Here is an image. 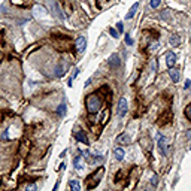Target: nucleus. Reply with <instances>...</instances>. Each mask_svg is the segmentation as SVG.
I'll return each mask as SVG.
<instances>
[{"instance_id":"nucleus-1","label":"nucleus","mask_w":191,"mask_h":191,"mask_svg":"<svg viewBox=\"0 0 191 191\" xmlns=\"http://www.w3.org/2000/svg\"><path fill=\"white\" fill-rule=\"evenodd\" d=\"M85 108H87V112L90 115L99 114L100 109H102V99L99 97V94H96V93L88 94L85 97Z\"/></svg>"},{"instance_id":"nucleus-2","label":"nucleus","mask_w":191,"mask_h":191,"mask_svg":"<svg viewBox=\"0 0 191 191\" xmlns=\"http://www.w3.org/2000/svg\"><path fill=\"white\" fill-rule=\"evenodd\" d=\"M103 175H105V167H99L97 172H94L93 175H90V176L87 178V188H88V190L96 188L100 184V179H102Z\"/></svg>"},{"instance_id":"nucleus-3","label":"nucleus","mask_w":191,"mask_h":191,"mask_svg":"<svg viewBox=\"0 0 191 191\" xmlns=\"http://www.w3.org/2000/svg\"><path fill=\"white\" fill-rule=\"evenodd\" d=\"M167 143H169V142H167L166 136L157 133V146H158L160 154H161L163 157H166V155H167Z\"/></svg>"},{"instance_id":"nucleus-4","label":"nucleus","mask_w":191,"mask_h":191,"mask_svg":"<svg viewBox=\"0 0 191 191\" xmlns=\"http://www.w3.org/2000/svg\"><path fill=\"white\" fill-rule=\"evenodd\" d=\"M116 112H118V116H119V118L125 116V114L128 112V102H127V99H125V97H121V99H119Z\"/></svg>"},{"instance_id":"nucleus-5","label":"nucleus","mask_w":191,"mask_h":191,"mask_svg":"<svg viewBox=\"0 0 191 191\" xmlns=\"http://www.w3.org/2000/svg\"><path fill=\"white\" fill-rule=\"evenodd\" d=\"M119 64H121V58H119L118 54H112V55L108 58V67L111 70H116V69L119 67Z\"/></svg>"},{"instance_id":"nucleus-6","label":"nucleus","mask_w":191,"mask_h":191,"mask_svg":"<svg viewBox=\"0 0 191 191\" xmlns=\"http://www.w3.org/2000/svg\"><path fill=\"white\" fill-rule=\"evenodd\" d=\"M164 58H166V66L169 69L175 67L176 61H178V57H176V54H175L173 51H167L166 54H164Z\"/></svg>"},{"instance_id":"nucleus-7","label":"nucleus","mask_w":191,"mask_h":191,"mask_svg":"<svg viewBox=\"0 0 191 191\" xmlns=\"http://www.w3.org/2000/svg\"><path fill=\"white\" fill-rule=\"evenodd\" d=\"M116 143L119 146H128V145H132V137L128 136V133H123L116 137Z\"/></svg>"},{"instance_id":"nucleus-8","label":"nucleus","mask_w":191,"mask_h":191,"mask_svg":"<svg viewBox=\"0 0 191 191\" xmlns=\"http://www.w3.org/2000/svg\"><path fill=\"white\" fill-rule=\"evenodd\" d=\"M75 46H76V50H78V52H84V51L87 50V39L84 36H78L75 42Z\"/></svg>"},{"instance_id":"nucleus-9","label":"nucleus","mask_w":191,"mask_h":191,"mask_svg":"<svg viewBox=\"0 0 191 191\" xmlns=\"http://www.w3.org/2000/svg\"><path fill=\"white\" fill-rule=\"evenodd\" d=\"M169 76H170V79L173 81V84H179V78H181V72H179V69H176V67L169 69Z\"/></svg>"},{"instance_id":"nucleus-10","label":"nucleus","mask_w":191,"mask_h":191,"mask_svg":"<svg viewBox=\"0 0 191 191\" xmlns=\"http://www.w3.org/2000/svg\"><path fill=\"white\" fill-rule=\"evenodd\" d=\"M75 139L78 142H81V143H84V145H90V142H88V137H87V134L84 133V132H81V130H76L75 132Z\"/></svg>"},{"instance_id":"nucleus-11","label":"nucleus","mask_w":191,"mask_h":191,"mask_svg":"<svg viewBox=\"0 0 191 191\" xmlns=\"http://www.w3.org/2000/svg\"><path fill=\"white\" fill-rule=\"evenodd\" d=\"M51 8H52V11L55 12V15H57L60 20H64V14L61 12V9L58 8V3L57 0H51Z\"/></svg>"},{"instance_id":"nucleus-12","label":"nucleus","mask_w":191,"mask_h":191,"mask_svg":"<svg viewBox=\"0 0 191 191\" xmlns=\"http://www.w3.org/2000/svg\"><path fill=\"white\" fill-rule=\"evenodd\" d=\"M114 155H115V158L118 160V161H123V160H124L125 152H124V150H123L121 146H116L115 150H114Z\"/></svg>"},{"instance_id":"nucleus-13","label":"nucleus","mask_w":191,"mask_h":191,"mask_svg":"<svg viewBox=\"0 0 191 191\" xmlns=\"http://www.w3.org/2000/svg\"><path fill=\"white\" fill-rule=\"evenodd\" d=\"M73 166H75L76 170H82L84 169V164H82V155L79 154V155H76L73 158Z\"/></svg>"},{"instance_id":"nucleus-14","label":"nucleus","mask_w":191,"mask_h":191,"mask_svg":"<svg viewBox=\"0 0 191 191\" xmlns=\"http://www.w3.org/2000/svg\"><path fill=\"white\" fill-rule=\"evenodd\" d=\"M137 8H139V2H136L133 6L130 8V11H128V14L125 15V20H132V18L136 15V12H137Z\"/></svg>"},{"instance_id":"nucleus-15","label":"nucleus","mask_w":191,"mask_h":191,"mask_svg":"<svg viewBox=\"0 0 191 191\" xmlns=\"http://www.w3.org/2000/svg\"><path fill=\"white\" fill-rule=\"evenodd\" d=\"M69 188L73 191H79L81 190V184L78 182L76 179H70V181H69Z\"/></svg>"},{"instance_id":"nucleus-16","label":"nucleus","mask_w":191,"mask_h":191,"mask_svg":"<svg viewBox=\"0 0 191 191\" xmlns=\"http://www.w3.org/2000/svg\"><path fill=\"white\" fill-rule=\"evenodd\" d=\"M169 42H170L172 46H178V45L181 43V37H179V34H172L170 39H169Z\"/></svg>"},{"instance_id":"nucleus-17","label":"nucleus","mask_w":191,"mask_h":191,"mask_svg":"<svg viewBox=\"0 0 191 191\" xmlns=\"http://www.w3.org/2000/svg\"><path fill=\"white\" fill-rule=\"evenodd\" d=\"M160 18H161L163 21H169V23L172 21V17H170V12H169L167 9H164V11H161V12H160Z\"/></svg>"},{"instance_id":"nucleus-18","label":"nucleus","mask_w":191,"mask_h":191,"mask_svg":"<svg viewBox=\"0 0 191 191\" xmlns=\"http://www.w3.org/2000/svg\"><path fill=\"white\" fill-rule=\"evenodd\" d=\"M66 105H64V103H61V105H58V108H57V114L60 116H64L66 115Z\"/></svg>"},{"instance_id":"nucleus-19","label":"nucleus","mask_w":191,"mask_h":191,"mask_svg":"<svg viewBox=\"0 0 191 191\" xmlns=\"http://www.w3.org/2000/svg\"><path fill=\"white\" fill-rule=\"evenodd\" d=\"M79 72H81L79 69H75V73H73V75H72L70 78H69V82H67V85H69V87H72V85H73V81H75V78H76V76L79 75Z\"/></svg>"},{"instance_id":"nucleus-20","label":"nucleus","mask_w":191,"mask_h":191,"mask_svg":"<svg viewBox=\"0 0 191 191\" xmlns=\"http://www.w3.org/2000/svg\"><path fill=\"white\" fill-rule=\"evenodd\" d=\"M63 75H64V67L61 66V64H58V66L55 67V76H60V78H61Z\"/></svg>"},{"instance_id":"nucleus-21","label":"nucleus","mask_w":191,"mask_h":191,"mask_svg":"<svg viewBox=\"0 0 191 191\" xmlns=\"http://www.w3.org/2000/svg\"><path fill=\"white\" fill-rule=\"evenodd\" d=\"M160 5H161V0H151V2H150V6L152 9L160 8Z\"/></svg>"},{"instance_id":"nucleus-22","label":"nucleus","mask_w":191,"mask_h":191,"mask_svg":"<svg viewBox=\"0 0 191 191\" xmlns=\"http://www.w3.org/2000/svg\"><path fill=\"white\" fill-rule=\"evenodd\" d=\"M116 30H118L119 34L124 33V24H123V21H118V23H116Z\"/></svg>"},{"instance_id":"nucleus-23","label":"nucleus","mask_w":191,"mask_h":191,"mask_svg":"<svg viewBox=\"0 0 191 191\" xmlns=\"http://www.w3.org/2000/svg\"><path fill=\"white\" fill-rule=\"evenodd\" d=\"M151 185H152V187H157V184H158V175H152V176H151Z\"/></svg>"},{"instance_id":"nucleus-24","label":"nucleus","mask_w":191,"mask_h":191,"mask_svg":"<svg viewBox=\"0 0 191 191\" xmlns=\"http://www.w3.org/2000/svg\"><path fill=\"white\" fill-rule=\"evenodd\" d=\"M109 33H111V36H112L114 39H118V37H119V33H118V30H115V28H112V27L109 28Z\"/></svg>"},{"instance_id":"nucleus-25","label":"nucleus","mask_w":191,"mask_h":191,"mask_svg":"<svg viewBox=\"0 0 191 191\" xmlns=\"http://www.w3.org/2000/svg\"><path fill=\"white\" fill-rule=\"evenodd\" d=\"M124 42H125V45H128V46L133 45V39L130 37V34H125L124 36Z\"/></svg>"},{"instance_id":"nucleus-26","label":"nucleus","mask_w":191,"mask_h":191,"mask_svg":"<svg viewBox=\"0 0 191 191\" xmlns=\"http://www.w3.org/2000/svg\"><path fill=\"white\" fill-rule=\"evenodd\" d=\"M185 116H187V118L191 121V103L187 106V108H185Z\"/></svg>"},{"instance_id":"nucleus-27","label":"nucleus","mask_w":191,"mask_h":191,"mask_svg":"<svg viewBox=\"0 0 191 191\" xmlns=\"http://www.w3.org/2000/svg\"><path fill=\"white\" fill-rule=\"evenodd\" d=\"M184 88H185V90H190V88H191V81H190V79H185Z\"/></svg>"},{"instance_id":"nucleus-28","label":"nucleus","mask_w":191,"mask_h":191,"mask_svg":"<svg viewBox=\"0 0 191 191\" xmlns=\"http://www.w3.org/2000/svg\"><path fill=\"white\" fill-rule=\"evenodd\" d=\"M151 69H152V70H154V72H155V70H157V69H158L157 60H154V61H152V63H151Z\"/></svg>"},{"instance_id":"nucleus-29","label":"nucleus","mask_w":191,"mask_h":191,"mask_svg":"<svg viewBox=\"0 0 191 191\" xmlns=\"http://www.w3.org/2000/svg\"><path fill=\"white\" fill-rule=\"evenodd\" d=\"M25 190H37V185H27Z\"/></svg>"},{"instance_id":"nucleus-30","label":"nucleus","mask_w":191,"mask_h":191,"mask_svg":"<svg viewBox=\"0 0 191 191\" xmlns=\"http://www.w3.org/2000/svg\"><path fill=\"white\" fill-rule=\"evenodd\" d=\"M2 139H3V141H6V139H8V130H6V132H3V134H2Z\"/></svg>"},{"instance_id":"nucleus-31","label":"nucleus","mask_w":191,"mask_h":191,"mask_svg":"<svg viewBox=\"0 0 191 191\" xmlns=\"http://www.w3.org/2000/svg\"><path fill=\"white\" fill-rule=\"evenodd\" d=\"M90 84H91V78H90V79H87V82L84 84V85H85V87H88V85H90Z\"/></svg>"},{"instance_id":"nucleus-32","label":"nucleus","mask_w":191,"mask_h":191,"mask_svg":"<svg viewBox=\"0 0 191 191\" xmlns=\"http://www.w3.org/2000/svg\"><path fill=\"white\" fill-rule=\"evenodd\" d=\"M64 167H66V164H64V163H61V164H60V170H64Z\"/></svg>"},{"instance_id":"nucleus-33","label":"nucleus","mask_w":191,"mask_h":191,"mask_svg":"<svg viewBox=\"0 0 191 191\" xmlns=\"http://www.w3.org/2000/svg\"><path fill=\"white\" fill-rule=\"evenodd\" d=\"M66 152H67V150H64L63 152H61V155H60V157H61V158H63V157H66Z\"/></svg>"},{"instance_id":"nucleus-34","label":"nucleus","mask_w":191,"mask_h":191,"mask_svg":"<svg viewBox=\"0 0 191 191\" xmlns=\"http://www.w3.org/2000/svg\"><path fill=\"white\" fill-rule=\"evenodd\" d=\"M187 137H188V139H191V130H188V132H187Z\"/></svg>"},{"instance_id":"nucleus-35","label":"nucleus","mask_w":191,"mask_h":191,"mask_svg":"<svg viewBox=\"0 0 191 191\" xmlns=\"http://www.w3.org/2000/svg\"><path fill=\"white\" fill-rule=\"evenodd\" d=\"M190 48H191V39H190Z\"/></svg>"},{"instance_id":"nucleus-36","label":"nucleus","mask_w":191,"mask_h":191,"mask_svg":"<svg viewBox=\"0 0 191 191\" xmlns=\"http://www.w3.org/2000/svg\"><path fill=\"white\" fill-rule=\"evenodd\" d=\"M190 150H191V143H190Z\"/></svg>"}]
</instances>
